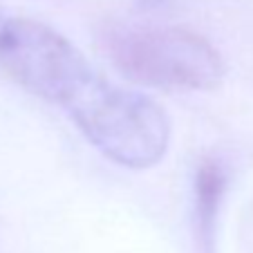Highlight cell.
<instances>
[{
	"instance_id": "6da1fadb",
	"label": "cell",
	"mask_w": 253,
	"mask_h": 253,
	"mask_svg": "<svg viewBox=\"0 0 253 253\" xmlns=\"http://www.w3.org/2000/svg\"><path fill=\"white\" fill-rule=\"evenodd\" d=\"M63 108L96 150L126 168H150L168 150L170 119L162 105L96 72Z\"/></svg>"
},
{
	"instance_id": "7a4b0ae2",
	"label": "cell",
	"mask_w": 253,
	"mask_h": 253,
	"mask_svg": "<svg viewBox=\"0 0 253 253\" xmlns=\"http://www.w3.org/2000/svg\"><path fill=\"white\" fill-rule=\"evenodd\" d=\"M110 58L126 79L157 90H215L224 79L220 52L184 27L112 29Z\"/></svg>"
},
{
	"instance_id": "3957f363",
	"label": "cell",
	"mask_w": 253,
	"mask_h": 253,
	"mask_svg": "<svg viewBox=\"0 0 253 253\" xmlns=\"http://www.w3.org/2000/svg\"><path fill=\"white\" fill-rule=\"evenodd\" d=\"M0 70L32 94L65 105L94 67L49 25L7 16L0 27Z\"/></svg>"
},
{
	"instance_id": "277c9868",
	"label": "cell",
	"mask_w": 253,
	"mask_h": 253,
	"mask_svg": "<svg viewBox=\"0 0 253 253\" xmlns=\"http://www.w3.org/2000/svg\"><path fill=\"white\" fill-rule=\"evenodd\" d=\"M226 191L224 168L215 159H206L195 172V206H193V231L200 253H215L217 215Z\"/></svg>"
},
{
	"instance_id": "5b68a950",
	"label": "cell",
	"mask_w": 253,
	"mask_h": 253,
	"mask_svg": "<svg viewBox=\"0 0 253 253\" xmlns=\"http://www.w3.org/2000/svg\"><path fill=\"white\" fill-rule=\"evenodd\" d=\"M164 0H139V9H155L159 7Z\"/></svg>"
}]
</instances>
